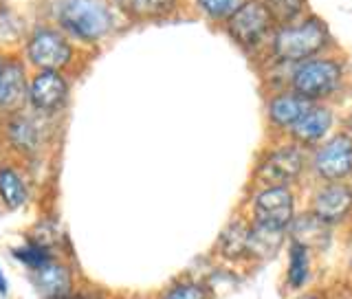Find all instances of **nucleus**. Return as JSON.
Segmentation results:
<instances>
[{
  "instance_id": "30",
  "label": "nucleus",
  "mask_w": 352,
  "mask_h": 299,
  "mask_svg": "<svg viewBox=\"0 0 352 299\" xmlns=\"http://www.w3.org/2000/svg\"><path fill=\"white\" fill-rule=\"evenodd\" d=\"M346 132L352 137V113H350V117H348V130H346Z\"/></svg>"
},
{
  "instance_id": "20",
  "label": "nucleus",
  "mask_w": 352,
  "mask_h": 299,
  "mask_svg": "<svg viewBox=\"0 0 352 299\" xmlns=\"http://www.w3.org/2000/svg\"><path fill=\"white\" fill-rule=\"evenodd\" d=\"M29 201V185L14 165H0V205L9 212L22 209Z\"/></svg>"
},
{
  "instance_id": "24",
  "label": "nucleus",
  "mask_w": 352,
  "mask_h": 299,
  "mask_svg": "<svg viewBox=\"0 0 352 299\" xmlns=\"http://www.w3.org/2000/svg\"><path fill=\"white\" fill-rule=\"evenodd\" d=\"M176 0H128L130 14L137 18H161L174 9Z\"/></svg>"
},
{
  "instance_id": "1",
  "label": "nucleus",
  "mask_w": 352,
  "mask_h": 299,
  "mask_svg": "<svg viewBox=\"0 0 352 299\" xmlns=\"http://www.w3.org/2000/svg\"><path fill=\"white\" fill-rule=\"evenodd\" d=\"M346 75V64L339 58L317 55L313 60L291 66L289 91L306 99L308 104H326L344 88Z\"/></svg>"
},
{
  "instance_id": "8",
  "label": "nucleus",
  "mask_w": 352,
  "mask_h": 299,
  "mask_svg": "<svg viewBox=\"0 0 352 299\" xmlns=\"http://www.w3.org/2000/svg\"><path fill=\"white\" fill-rule=\"evenodd\" d=\"M25 58L38 71H64L75 58V49L62 29L40 27L25 44Z\"/></svg>"
},
{
  "instance_id": "17",
  "label": "nucleus",
  "mask_w": 352,
  "mask_h": 299,
  "mask_svg": "<svg viewBox=\"0 0 352 299\" xmlns=\"http://www.w3.org/2000/svg\"><path fill=\"white\" fill-rule=\"evenodd\" d=\"M308 108H311V104H308L306 99L295 95L289 88H284V91L273 93L267 99V121L271 128L289 135Z\"/></svg>"
},
{
  "instance_id": "26",
  "label": "nucleus",
  "mask_w": 352,
  "mask_h": 299,
  "mask_svg": "<svg viewBox=\"0 0 352 299\" xmlns=\"http://www.w3.org/2000/svg\"><path fill=\"white\" fill-rule=\"evenodd\" d=\"M62 299H110V295H106L99 289H75L73 293H69Z\"/></svg>"
},
{
  "instance_id": "9",
  "label": "nucleus",
  "mask_w": 352,
  "mask_h": 299,
  "mask_svg": "<svg viewBox=\"0 0 352 299\" xmlns=\"http://www.w3.org/2000/svg\"><path fill=\"white\" fill-rule=\"evenodd\" d=\"M249 229L251 220L245 212H238L227 220L214 242L212 256L225 269H242L249 264Z\"/></svg>"
},
{
  "instance_id": "2",
  "label": "nucleus",
  "mask_w": 352,
  "mask_h": 299,
  "mask_svg": "<svg viewBox=\"0 0 352 299\" xmlns=\"http://www.w3.org/2000/svg\"><path fill=\"white\" fill-rule=\"evenodd\" d=\"M328 29L319 18H306L300 25H284L275 31L271 53L280 64L295 66L313 60L328 49Z\"/></svg>"
},
{
  "instance_id": "29",
  "label": "nucleus",
  "mask_w": 352,
  "mask_h": 299,
  "mask_svg": "<svg viewBox=\"0 0 352 299\" xmlns=\"http://www.w3.org/2000/svg\"><path fill=\"white\" fill-rule=\"evenodd\" d=\"M9 293V282H7V275L3 273V269H0V295H7Z\"/></svg>"
},
{
  "instance_id": "12",
  "label": "nucleus",
  "mask_w": 352,
  "mask_h": 299,
  "mask_svg": "<svg viewBox=\"0 0 352 299\" xmlns=\"http://www.w3.org/2000/svg\"><path fill=\"white\" fill-rule=\"evenodd\" d=\"M333 128H335V110L328 104H311V108L306 110L302 119L289 132V139L306 150H313L319 143H324L330 135H335Z\"/></svg>"
},
{
  "instance_id": "10",
  "label": "nucleus",
  "mask_w": 352,
  "mask_h": 299,
  "mask_svg": "<svg viewBox=\"0 0 352 299\" xmlns=\"http://www.w3.org/2000/svg\"><path fill=\"white\" fill-rule=\"evenodd\" d=\"M71 95V84L60 71H38L29 80L27 106L33 113L51 117L66 106Z\"/></svg>"
},
{
  "instance_id": "19",
  "label": "nucleus",
  "mask_w": 352,
  "mask_h": 299,
  "mask_svg": "<svg viewBox=\"0 0 352 299\" xmlns=\"http://www.w3.org/2000/svg\"><path fill=\"white\" fill-rule=\"evenodd\" d=\"M152 299H216V286L203 275L185 273L154 293Z\"/></svg>"
},
{
  "instance_id": "7",
  "label": "nucleus",
  "mask_w": 352,
  "mask_h": 299,
  "mask_svg": "<svg viewBox=\"0 0 352 299\" xmlns=\"http://www.w3.org/2000/svg\"><path fill=\"white\" fill-rule=\"evenodd\" d=\"M306 209L333 231H352V187L350 183H317Z\"/></svg>"
},
{
  "instance_id": "23",
  "label": "nucleus",
  "mask_w": 352,
  "mask_h": 299,
  "mask_svg": "<svg viewBox=\"0 0 352 299\" xmlns=\"http://www.w3.org/2000/svg\"><path fill=\"white\" fill-rule=\"evenodd\" d=\"M264 7L269 9V14L280 25H291V22L302 14L304 0H264Z\"/></svg>"
},
{
  "instance_id": "22",
  "label": "nucleus",
  "mask_w": 352,
  "mask_h": 299,
  "mask_svg": "<svg viewBox=\"0 0 352 299\" xmlns=\"http://www.w3.org/2000/svg\"><path fill=\"white\" fill-rule=\"evenodd\" d=\"M11 256H14L18 262L25 264L31 273L40 271L42 267H47L53 258H58L53 253V247L44 245V242H40V240H31V242H27V245L16 247L14 251H11Z\"/></svg>"
},
{
  "instance_id": "4",
  "label": "nucleus",
  "mask_w": 352,
  "mask_h": 299,
  "mask_svg": "<svg viewBox=\"0 0 352 299\" xmlns=\"http://www.w3.org/2000/svg\"><path fill=\"white\" fill-rule=\"evenodd\" d=\"M58 25L82 42H99L113 31V11L104 0H62Z\"/></svg>"
},
{
  "instance_id": "31",
  "label": "nucleus",
  "mask_w": 352,
  "mask_h": 299,
  "mask_svg": "<svg viewBox=\"0 0 352 299\" xmlns=\"http://www.w3.org/2000/svg\"><path fill=\"white\" fill-rule=\"evenodd\" d=\"M3 69H5V58L0 55V75H3Z\"/></svg>"
},
{
  "instance_id": "13",
  "label": "nucleus",
  "mask_w": 352,
  "mask_h": 299,
  "mask_svg": "<svg viewBox=\"0 0 352 299\" xmlns=\"http://www.w3.org/2000/svg\"><path fill=\"white\" fill-rule=\"evenodd\" d=\"M284 256H286V267L282 275L284 289L293 295L311 291L315 282V253L308 247L300 245V242L289 240Z\"/></svg>"
},
{
  "instance_id": "14",
  "label": "nucleus",
  "mask_w": 352,
  "mask_h": 299,
  "mask_svg": "<svg viewBox=\"0 0 352 299\" xmlns=\"http://www.w3.org/2000/svg\"><path fill=\"white\" fill-rule=\"evenodd\" d=\"M289 240L300 242V245L308 247L315 256H324L337 242V231L326 227L322 220H317L308 209L295 216L293 225L289 227Z\"/></svg>"
},
{
  "instance_id": "15",
  "label": "nucleus",
  "mask_w": 352,
  "mask_h": 299,
  "mask_svg": "<svg viewBox=\"0 0 352 299\" xmlns=\"http://www.w3.org/2000/svg\"><path fill=\"white\" fill-rule=\"evenodd\" d=\"M29 80L25 62L18 58L5 60V69L0 75V113L18 115L20 108L27 104Z\"/></svg>"
},
{
  "instance_id": "28",
  "label": "nucleus",
  "mask_w": 352,
  "mask_h": 299,
  "mask_svg": "<svg viewBox=\"0 0 352 299\" xmlns=\"http://www.w3.org/2000/svg\"><path fill=\"white\" fill-rule=\"evenodd\" d=\"M291 299H326V295H324V291H319V289H311V291L293 295Z\"/></svg>"
},
{
  "instance_id": "27",
  "label": "nucleus",
  "mask_w": 352,
  "mask_h": 299,
  "mask_svg": "<svg viewBox=\"0 0 352 299\" xmlns=\"http://www.w3.org/2000/svg\"><path fill=\"white\" fill-rule=\"evenodd\" d=\"M344 271L348 275V280L352 282V231H348L344 238Z\"/></svg>"
},
{
  "instance_id": "16",
  "label": "nucleus",
  "mask_w": 352,
  "mask_h": 299,
  "mask_svg": "<svg viewBox=\"0 0 352 299\" xmlns=\"http://www.w3.org/2000/svg\"><path fill=\"white\" fill-rule=\"evenodd\" d=\"M31 280L44 299H62L77 289L75 271L71 264L62 258H53L47 267L31 273Z\"/></svg>"
},
{
  "instance_id": "5",
  "label": "nucleus",
  "mask_w": 352,
  "mask_h": 299,
  "mask_svg": "<svg viewBox=\"0 0 352 299\" xmlns=\"http://www.w3.org/2000/svg\"><path fill=\"white\" fill-rule=\"evenodd\" d=\"M308 174L317 183H350L352 179V137L346 130L330 135L308 152Z\"/></svg>"
},
{
  "instance_id": "21",
  "label": "nucleus",
  "mask_w": 352,
  "mask_h": 299,
  "mask_svg": "<svg viewBox=\"0 0 352 299\" xmlns=\"http://www.w3.org/2000/svg\"><path fill=\"white\" fill-rule=\"evenodd\" d=\"M7 141L22 154L36 152L40 146V128L36 121L25 117L22 113L11 115L7 121Z\"/></svg>"
},
{
  "instance_id": "32",
  "label": "nucleus",
  "mask_w": 352,
  "mask_h": 299,
  "mask_svg": "<svg viewBox=\"0 0 352 299\" xmlns=\"http://www.w3.org/2000/svg\"><path fill=\"white\" fill-rule=\"evenodd\" d=\"M350 187H352V179H350Z\"/></svg>"
},
{
  "instance_id": "3",
  "label": "nucleus",
  "mask_w": 352,
  "mask_h": 299,
  "mask_svg": "<svg viewBox=\"0 0 352 299\" xmlns=\"http://www.w3.org/2000/svg\"><path fill=\"white\" fill-rule=\"evenodd\" d=\"M308 172V150L295 141H284L262 154L253 181L258 187H295Z\"/></svg>"
},
{
  "instance_id": "25",
  "label": "nucleus",
  "mask_w": 352,
  "mask_h": 299,
  "mask_svg": "<svg viewBox=\"0 0 352 299\" xmlns=\"http://www.w3.org/2000/svg\"><path fill=\"white\" fill-rule=\"evenodd\" d=\"M209 18H229L240 7V0H196Z\"/></svg>"
},
{
  "instance_id": "11",
  "label": "nucleus",
  "mask_w": 352,
  "mask_h": 299,
  "mask_svg": "<svg viewBox=\"0 0 352 299\" xmlns=\"http://www.w3.org/2000/svg\"><path fill=\"white\" fill-rule=\"evenodd\" d=\"M271 27H273V18L269 14V9L264 7V3H258V0L240 5L227 18L229 36L245 49H256L269 36Z\"/></svg>"
},
{
  "instance_id": "18",
  "label": "nucleus",
  "mask_w": 352,
  "mask_h": 299,
  "mask_svg": "<svg viewBox=\"0 0 352 299\" xmlns=\"http://www.w3.org/2000/svg\"><path fill=\"white\" fill-rule=\"evenodd\" d=\"M289 245V231L264 227L258 223H251L249 229V264L251 267H260L275 260L286 251Z\"/></svg>"
},
{
  "instance_id": "6",
  "label": "nucleus",
  "mask_w": 352,
  "mask_h": 299,
  "mask_svg": "<svg viewBox=\"0 0 352 299\" xmlns=\"http://www.w3.org/2000/svg\"><path fill=\"white\" fill-rule=\"evenodd\" d=\"M245 214L251 223L289 231L295 216L300 214L295 187H258L249 198Z\"/></svg>"
}]
</instances>
